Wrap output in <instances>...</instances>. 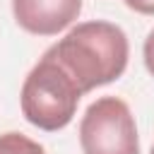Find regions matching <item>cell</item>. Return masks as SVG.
I'll return each mask as SVG.
<instances>
[{
  "mask_svg": "<svg viewBox=\"0 0 154 154\" xmlns=\"http://www.w3.org/2000/svg\"><path fill=\"white\" fill-rule=\"evenodd\" d=\"M82 94L118 79L128 67V36L111 22H82L46 51Z\"/></svg>",
  "mask_w": 154,
  "mask_h": 154,
  "instance_id": "6da1fadb",
  "label": "cell"
},
{
  "mask_svg": "<svg viewBox=\"0 0 154 154\" xmlns=\"http://www.w3.org/2000/svg\"><path fill=\"white\" fill-rule=\"evenodd\" d=\"M84 154H140L137 125L130 106L118 96L96 99L79 123Z\"/></svg>",
  "mask_w": 154,
  "mask_h": 154,
  "instance_id": "3957f363",
  "label": "cell"
},
{
  "mask_svg": "<svg viewBox=\"0 0 154 154\" xmlns=\"http://www.w3.org/2000/svg\"><path fill=\"white\" fill-rule=\"evenodd\" d=\"M82 12V0H12L17 24L34 36H55Z\"/></svg>",
  "mask_w": 154,
  "mask_h": 154,
  "instance_id": "277c9868",
  "label": "cell"
},
{
  "mask_svg": "<svg viewBox=\"0 0 154 154\" xmlns=\"http://www.w3.org/2000/svg\"><path fill=\"white\" fill-rule=\"evenodd\" d=\"M0 154H46V149L22 132L0 135Z\"/></svg>",
  "mask_w": 154,
  "mask_h": 154,
  "instance_id": "5b68a950",
  "label": "cell"
},
{
  "mask_svg": "<svg viewBox=\"0 0 154 154\" xmlns=\"http://www.w3.org/2000/svg\"><path fill=\"white\" fill-rule=\"evenodd\" d=\"M79 99L82 91L75 79L46 53L26 75L19 94L24 118L46 132H55L70 125Z\"/></svg>",
  "mask_w": 154,
  "mask_h": 154,
  "instance_id": "7a4b0ae2",
  "label": "cell"
},
{
  "mask_svg": "<svg viewBox=\"0 0 154 154\" xmlns=\"http://www.w3.org/2000/svg\"><path fill=\"white\" fill-rule=\"evenodd\" d=\"M144 65H147V70H149V75L154 77V29L147 34V38H144Z\"/></svg>",
  "mask_w": 154,
  "mask_h": 154,
  "instance_id": "8992f818",
  "label": "cell"
},
{
  "mask_svg": "<svg viewBox=\"0 0 154 154\" xmlns=\"http://www.w3.org/2000/svg\"><path fill=\"white\" fill-rule=\"evenodd\" d=\"M125 5L140 14H149L154 17V0H125Z\"/></svg>",
  "mask_w": 154,
  "mask_h": 154,
  "instance_id": "52a82bcc",
  "label": "cell"
},
{
  "mask_svg": "<svg viewBox=\"0 0 154 154\" xmlns=\"http://www.w3.org/2000/svg\"><path fill=\"white\" fill-rule=\"evenodd\" d=\"M149 154H154V147H152V152H149Z\"/></svg>",
  "mask_w": 154,
  "mask_h": 154,
  "instance_id": "ba28073f",
  "label": "cell"
}]
</instances>
